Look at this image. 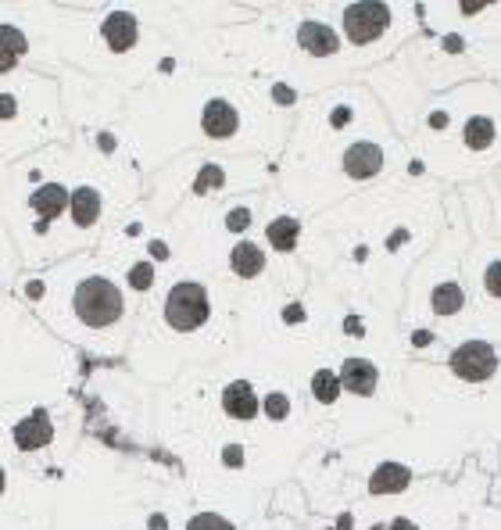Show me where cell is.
I'll use <instances>...</instances> for the list:
<instances>
[{
    "mask_svg": "<svg viewBox=\"0 0 501 530\" xmlns=\"http://www.w3.org/2000/svg\"><path fill=\"white\" fill-rule=\"evenodd\" d=\"M247 219H251L247 209H237V212L229 215V229H244V226H247Z\"/></svg>",
    "mask_w": 501,
    "mask_h": 530,
    "instance_id": "obj_26",
    "label": "cell"
},
{
    "mask_svg": "<svg viewBox=\"0 0 501 530\" xmlns=\"http://www.w3.org/2000/svg\"><path fill=\"white\" fill-rule=\"evenodd\" d=\"M0 488H4V477H0Z\"/></svg>",
    "mask_w": 501,
    "mask_h": 530,
    "instance_id": "obj_29",
    "label": "cell"
},
{
    "mask_svg": "<svg viewBox=\"0 0 501 530\" xmlns=\"http://www.w3.org/2000/svg\"><path fill=\"white\" fill-rule=\"evenodd\" d=\"M387 22H391V11L384 4H351L344 11V33L355 43H373L376 36H384Z\"/></svg>",
    "mask_w": 501,
    "mask_h": 530,
    "instance_id": "obj_3",
    "label": "cell"
},
{
    "mask_svg": "<svg viewBox=\"0 0 501 530\" xmlns=\"http://www.w3.org/2000/svg\"><path fill=\"white\" fill-rule=\"evenodd\" d=\"M165 319L176 330H198L200 322L208 319V294L200 284H180L169 291L165 298Z\"/></svg>",
    "mask_w": 501,
    "mask_h": 530,
    "instance_id": "obj_2",
    "label": "cell"
},
{
    "mask_svg": "<svg viewBox=\"0 0 501 530\" xmlns=\"http://www.w3.org/2000/svg\"><path fill=\"white\" fill-rule=\"evenodd\" d=\"M491 140H495V122H491V118L477 115V118L466 122V144H469L473 151H484Z\"/></svg>",
    "mask_w": 501,
    "mask_h": 530,
    "instance_id": "obj_17",
    "label": "cell"
},
{
    "mask_svg": "<svg viewBox=\"0 0 501 530\" xmlns=\"http://www.w3.org/2000/svg\"><path fill=\"white\" fill-rule=\"evenodd\" d=\"M484 287H487L495 298H501V262L487 265V273H484Z\"/></svg>",
    "mask_w": 501,
    "mask_h": 530,
    "instance_id": "obj_22",
    "label": "cell"
},
{
    "mask_svg": "<svg viewBox=\"0 0 501 530\" xmlns=\"http://www.w3.org/2000/svg\"><path fill=\"white\" fill-rule=\"evenodd\" d=\"M311 391H315V398L319 402H333L337 395H340V380L333 377V373H315V380H311Z\"/></svg>",
    "mask_w": 501,
    "mask_h": 530,
    "instance_id": "obj_20",
    "label": "cell"
},
{
    "mask_svg": "<svg viewBox=\"0 0 501 530\" xmlns=\"http://www.w3.org/2000/svg\"><path fill=\"white\" fill-rule=\"evenodd\" d=\"M265 265V255L258 251V244H240L233 251V273L237 276H258Z\"/></svg>",
    "mask_w": 501,
    "mask_h": 530,
    "instance_id": "obj_13",
    "label": "cell"
},
{
    "mask_svg": "<svg viewBox=\"0 0 501 530\" xmlns=\"http://www.w3.org/2000/svg\"><path fill=\"white\" fill-rule=\"evenodd\" d=\"M151 276H154L151 265H136V269L129 273V284H133V287H151Z\"/></svg>",
    "mask_w": 501,
    "mask_h": 530,
    "instance_id": "obj_23",
    "label": "cell"
},
{
    "mask_svg": "<svg viewBox=\"0 0 501 530\" xmlns=\"http://www.w3.org/2000/svg\"><path fill=\"white\" fill-rule=\"evenodd\" d=\"M72 212H76V222H79V226H90L100 212V198L94 191H79V194L72 198Z\"/></svg>",
    "mask_w": 501,
    "mask_h": 530,
    "instance_id": "obj_19",
    "label": "cell"
},
{
    "mask_svg": "<svg viewBox=\"0 0 501 530\" xmlns=\"http://www.w3.org/2000/svg\"><path fill=\"white\" fill-rule=\"evenodd\" d=\"M22 51H25L22 33H18V29L0 25V72H4V69H11V65H14V58H18Z\"/></svg>",
    "mask_w": 501,
    "mask_h": 530,
    "instance_id": "obj_18",
    "label": "cell"
},
{
    "mask_svg": "<svg viewBox=\"0 0 501 530\" xmlns=\"http://www.w3.org/2000/svg\"><path fill=\"white\" fill-rule=\"evenodd\" d=\"M298 36H301V47L311 51V54H333L337 51V36L326 25H319V22H304Z\"/></svg>",
    "mask_w": 501,
    "mask_h": 530,
    "instance_id": "obj_9",
    "label": "cell"
},
{
    "mask_svg": "<svg viewBox=\"0 0 501 530\" xmlns=\"http://www.w3.org/2000/svg\"><path fill=\"white\" fill-rule=\"evenodd\" d=\"M298 233H301V226L294 219H276V222H269V244H273L276 251H294Z\"/></svg>",
    "mask_w": 501,
    "mask_h": 530,
    "instance_id": "obj_15",
    "label": "cell"
},
{
    "mask_svg": "<svg viewBox=\"0 0 501 530\" xmlns=\"http://www.w3.org/2000/svg\"><path fill=\"white\" fill-rule=\"evenodd\" d=\"M380 165H384V151H380L376 144H355V147L344 154V169H348V176H355V180H366V176L380 172Z\"/></svg>",
    "mask_w": 501,
    "mask_h": 530,
    "instance_id": "obj_6",
    "label": "cell"
},
{
    "mask_svg": "<svg viewBox=\"0 0 501 530\" xmlns=\"http://www.w3.org/2000/svg\"><path fill=\"white\" fill-rule=\"evenodd\" d=\"M76 312L90 326H107L122 316V294L107 280H87L76 291Z\"/></svg>",
    "mask_w": 501,
    "mask_h": 530,
    "instance_id": "obj_1",
    "label": "cell"
},
{
    "mask_svg": "<svg viewBox=\"0 0 501 530\" xmlns=\"http://www.w3.org/2000/svg\"><path fill=\"white\" fill-rule=\"evenodd\" d=\"M373 530H419V527L408 524V520H398V524H391V527H373Z\"/></svg>",
    "mask_w": 501,
    "mask_h": 530,
    "instance_id": "obj_27",
    "label": "cell"
},
{
    "mask_svg": "<svg viewBox=\"0 0 501 530\" xmlns=\"http://www.w3.org/2000/svg\"><path fill=\"white\" fill-rule=\"evenodd\" d=\"M265 413H269L273 420L287 416V398H283V395H269V402H265Z\"/></svg>",
    "mask_w": 501,
    "mask_h": 530,
    "instance_id": "obj_24",
    "label": "cell"
},
{
    "mask_svg": "<svg viewBox=\"0 0 501 530\" xmlns=\"http://www.w3.org/2000/svg\"><path fill=\"white\" fill-rule=\"evenodd\" d=\"M222 405H226V413H229V416H237V420H255V416H258V398H255L251 384H244V380L226 387Z\"/></svg>",
    "mask_w": 501,
    "mask_h": 530,
    "instance_id": "obj_7",
    "label": "cell"
},
{
    "mask_svg": "<svg viewBox=\"0 0 501 530\" xmlns=\"http://www.w3.org/2000/svg\"><path fill=\"white\" fill-rule=\"evenodd\" d=\"M187 530H233L222 516H215V513H200V516H194L190 520V527Z\"/></svg>",
    "mask_w": 501,
    "mask_h": 530,
    "instance_id": "obj_21",
    "label": "cell"
},
{
    "mask_svg": "<svg viewBox=\"0 0 501 530\" xmlns=\"http://www.w3.org/2000/svg\"><path fill=\"white\" fill-rule=\"evenodd\" d=\"M104 40H107L115 51L133 47V40H136V22H133L129 14H111V18L104 22Z\"/></svg>",
    "mask_w": 501,
    "mask_h": 530,
    "instance_id": "obj_10",
    "label": "cell"
},
{
    "mask_svg": "<svg viewBox=\"0 0 501 530\" xmlns=\"http://www.w3.org/2000/svg\"><path fill=\"white\" fill-rule=\"evenodd\" d=\"M462 302H466V294H462L459 284H441V287L433 291V309H437V316H455V312L462 309Z\"/></svg>",
    "mask_w": 501,
    "mask_h": 530,
    "instance_id": "obj_16",
    "label": "cell"
},
{
    "mask_svg": "<svg viewBox=\"0 0 501 530\" xmlns=\"http://www.w3.org/2000/svg\"><path fill=\"white\" fill-rule=\"evenodd\" d=\"M14 441H18L22 448H36V444H47V441H51V423H47V416H43V413H36L32 420L18 423V426H14Z\"/></svg>",
    "mask_w": 501,
    "mask_h": 530,
    "instance_id": "obj_12",
    "label": "cell"
},
{
    "mask_svg": "<svg viewBox=\"0 0 501 530\" xmlns=\"http://www.w3.org/2000/svg\"><path fill=\"white\" fill-rule=\"evenodd\" d=\"M408 484V470L398 466V462H387V466H380L376 473H373V480H369V488H373V495H391V491H401Z\"/></svg>",
    "mask_w": 501,
    "mask_h": 530,
    "instance_id": "obj_11",
    "label": "cell"
},
{
    "mask_svg": "<svg viewBox=\"0 0 501 530\" xmlns=\"http://www.w3.org/2000/svg\"><path fill=\"white\" fill-rule=\"evenodd\" d=\"M233 129H237V111L226 101H211V105L204 107V133L208 136L226 140V136H233Z\"/></svg>",
    "mask_w": 501,
    "mask_h": 530,
    "instance_id": "obj_8",
    "label": "cell"
},
{
    "mask_svg": "<svg viewBox=\"0 0 501 530\" xmlns=\"http://www.w3.org/2000/svg\"><path fill=\"white\" fill-rule=\"evenodd\" d=\"M65 205H69V194L61 187H43V191L32 194V209L43 215V219H54Z\"/></svg>",
    "mask_w": 501,
    "mask_h": 530,
    "instance_id": "obj_14",
    "label": "cell"
},
{
    "mask_svg": "<svg viewBox=\"0 0 501 530\" xmlns=\"http://www.w3.org/2000/svg\"><path fill=\"white\" fill-rule=\"evenodd\" d=\"M337 380H340V387L351 391V395H373V391H376V366L366 362V358H348Z\"/></svg>",
    "mask_w": 501,
    "mask_h": 530,
    "instance_id": "obj_5",
    "label": "cell"
},
{
    "mask_svg": "<svg viewBox=\"0 0 501 530\" xmlns=\"http://www.w3.org/2000/svg\"><path fill=\"white\" fill-rule=\"evenodd\" d=\"M495 366H498V358H495V348H491V344H484V340L462 344V348L451 355V369H455V377H462V380H473V384L487 380V377L495 373Z\"/></svg>",
    "mask_w": 501,
    "mask_h": 530,
    "instance_id": "obj_4",
    "label": "cell"
},
{
    "mask_svg": "<svg viewBox=\"0 0 501 530\" xmlns=\"http://www.w3.org/2000/svg\"><path fill=\"white\" fill-rule=\"evenodd\" d=\"M226 462H233V466H237V462H240V448H229V451H226Z\"/></svg>",
    "mask_w": 501,
    "mask_h": 530,
    "instance_id": "obj_28",
    "label": "cell"
},
{
    "mask_svg": "<svg viewBox=\"0 0 501 530\" xmlns=\"http://www.w3.org/2000/svg\"><path fill=\"white\" fill-rule=\"evenodd\" d=\"M215 183H222V172H218V169H208V172L198 180V191L204 194V191H208V187H215Z\"/></svg>",
    "mask_w": 501,
    "mask_h": 530,
    "instance_id": "obj_25",
    "label": "cell"
}]
</instances>
